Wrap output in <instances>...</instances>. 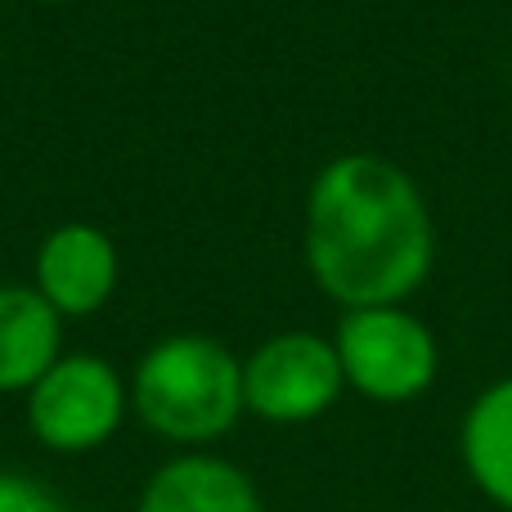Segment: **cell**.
<instances>
[{"mask_svg":"<svg viewBox=\"0 0 512 512\" xmlns=\"http://www.w3.org/2000/svg\"><path fill=\"white\" fill-rule=\"evenodd\" d=\"M436 230L418 185L387 158L346 153L306 203V261L346 310L400 306L432 274Z\"/></svg>","mask_w":512,"mask_h":512,"instance_id":"6da1fadb","label":"cell"},{"mask_svg":"<svg viewBox=\"0 0 512 512\" xmlns=\"http://www.w3.org/2000/svg\"><path fill=\"white\" fill-rule=\"evenodd\" d=\"M135 405L158 436L212 441L243 409V364L212 337H167L135 369Z\"/></svg>","mask_w":512,"mask_h":512,"instance_id":"7a4b0ae2","label":"cell"},{"mask_svg":"<svg viewBox=\"0 0 512 512\" xmlns=\"http://www.w3.org/2000/svg\"><path fill=\"white\" fill-rule=\"evenodd\" d=\"M333 346L342 360V378L360 396L382 400V405L423 396L436 382V364H441L427 324L400 306L346 310Z\"/></svg>","mask_w":512,"mask_h":512,"instance_id":"3957f363","label":"cell"},{"mask_svg":"<svg viewBox=\"0 0 512 512\" xmlns=\"http://www.w3.org/2000/svg\"><path fill=\"white\" fill-rule=\"evenodd\" d=\"M337 346L315 333H283L256 346L243 369V405L270 423H310L342 391Z\"/></svg>","mask_w":512,"mask_h":512,"instance_id":"277c9868","label":"cell"},{"mask_svg":"<svg viewBox=\"0 0 512 512\" xmlns=\"http://www.w3.org/2000/svg\"><path fill=\"white\" fill-rule=\"evenodd\" d=\"M27 418H32V432L50 450H95L122 423V382L95 355L54 360L50 373L32 387Z\"/></svg>","mask_w":512,"mask_h":512,"instance_id":"5b68a950","label":"cell"},{"mask_svg":"<svg viewBox=\"0 0 512 512\" xmlns=\"http://www.w3.org/2000/svg\"><path fill=\"white\" fill-rule=\"evenodd\" d=\"M36 279H41V297L59 315H90L104 306L117 283L113 243L95 225H63L36 256Z\"/></svg>","mask_w":512,"mask_h":512,"instance_id":"8992f818","label":"cell"},{"mask_svg":"<svg viewBox=\"0 0 512 512\" xmlns=\"http://www.w3.org/2000/svg\"><path fill=\"white\" fill-rule=\"evenodd\" d=\"M140 512H261V499L234 463L189 454L144 486Z\"/></svg>","mask_w":512,"mask_h":512,"instance_id":"52a82bcc","label":"cell"},{"mask_svg":"<svg viewBox=\"0 0 512 512\" xmlns=\"http://www.w3.org/2000/svg\"><path fill=\"white\" fill-rule=\"evenodd\" d=\"M59 360V310L32 288H0V391H23Z\"/></svg>","mask_w":512,"mask_h":512,"instance_id":"ba28073f","label":"cell"},{"mask_svg":"<svg viewBox=\"0 0 512 512\" xmlns=\"http://www.w3.org/2000/svg\"><path fill=\"white\" fill-rule=\"evenodd\" d=\"M463 463L481 495L512 512V378L472 400L463 418Z\"/></svg>","mask_w":512,"mask_h":512,"instance_id":"9c48e42d","label":"cell"},{"mask_svg":"<svg viewBox=\"0 0 512 512\" xmlns=\"http://www.w3.org/2000/svg\"><path fill=\"white\" fill-rule=\"evenodd\" d=\"M0 512H68L45 486L14 472H0Z\"/></svg>","mask_w":512,"mask_h":512,"instance_id":"30bf717a","label":"cell"}]
</instances>
